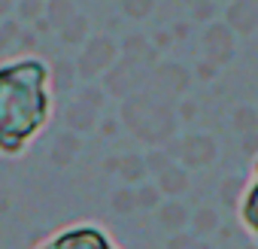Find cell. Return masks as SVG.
Returning a JSON list of instances; mask_svg holds the SVG:
<instances>
[{"mask_svg": "<svg viewBox=\"0 0 258 249\" xmlns=\"http://www.w3.org/2000/svg\"><path fill=\"white\" fill-rule=\"evenodd\" d=\"M240 222L243 228L249 231V237L258 243V155L252 161V170H249V182L243 189V198H240Z\"/></svg>", "mask_w": 258, "mask_h": 249, "instance_id": "cell-3", "label": "cell"}, {"mask_svg": "<svg viewBox=\"0 0 258 249\" xmlns=\"http://www.w3.org/2000/svg\"><path fill=\"white\" fill-rule=\"evenodd\" d=\"M52 115V73L43 58L25 55L0 64V155L19 158Z\"/></svg>", "mask_w": 258, "mask_h": 249, "instance_id": "cell-1", "label": "cell"}, {"mask_svg": "<svg viewBox=\"0 0 258 249\" xmlns=\"http://www.w3.org/2000/svg\"><path fill=\"white\" fill-rule=\"evenodd\" d=\"M37 249H118V246L106 237V231L100 225L79 222V225H67V228L55 231Z\"/></svg>", "mask_w": 258, "mask_h": 249, "instance_id": "cell-2", "label": "cell"}]
</instances>
